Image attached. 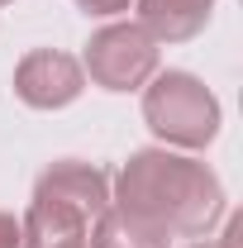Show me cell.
Returning a JSON list of instances; mask_svg holds the SVG:
<instances>
[{
    "label": "cell",
    "instance_id": "cell-1",
    "mask_svg": "<svg viewBox=\"0 0 243 248\" xmlns=\"http://www.w3.org/2000/svg\"><path fill=\"white\" fill-rule=\"evenodd\" d=\"M110 205L138 215L167 239H205L224 219V186L200 157L177 148H138L110 182Z\"/></svg>",
    "mask_w": 243,
    "mask_h": 248
},
{
    "label": "cell",
    "instance_id": "cell-2",
    "mask_svg": "<svg viewBox=\"0 0 243 248\" xmlns=\"http://www.w3.org/2000/svg\"><path fill=\"white\" fill-rule=\"evenodd\" d=\"M143 120L162 139V148L196 153V148L214 143V134L224 124V110H219L214 91L200 77H191V72H152L148 86H143Z\"/></svg>",
    "mask_w": 243,
    "mask_h": 248
},
{
    "label": "cell",
    "instance_id": "cell-3",
    "mask_svg": "<svg viewBox=\"0 0 243 248\" xmlns=\"http://www.w3.org/2000/svg\"><path fill=\"white\" fill-rule=\"evenodd\" d=\"M157 62H162V48L152 43L148 33L138 29L134 19H115V24L91 33L81 72L100 91H143L148 77L157 72Z\"/></svg>",
    "mask_w": 243,
    "mask_h": 248
},
{
    "label": "cell",
    "instance_id": "cell-4",
    "mask_svg": "<svg viewBox=\"0 0 243 248\" xmlns=\"http://www.w3.org/2000/svg\"><path fill=\"white\" fill-rule=\"evenodd\" d=\"M81 91H86L81 58H72L62 48H33L15 67V95L29 110H62V105H72Z\"/></svg>",
    "mask_w": 243,
    "mask_h": 248
},
{
    "label": "cell",
    "instance_id": "cell-5",
    "mask_svg": "<svg viewBox=\"0 0 243 248\" xmlns=\"http://www.w3.org/2000/svg\"><path fill=\"white\" fill-rule=\"evenodd\" d=\"M33 201L58 205V210H72V215H81L91 224V219L110 205V172L95 167V162L62 157V162H53V167L33 182Z\"/></svg>",
    "mask_w": 243,
    "mask_h": 248
},
{
    "label": "cell",
    "instance_id": "cell-6",
    "mask_svg": "<svg viewBox=\"0 0 243 248\" xmlns=\"http://www.w3.org/2000/svg\"><path fill=\"white\" fill-rule=\"evenodd\" d=\"M134 10H138L134 24L162 48V43H186V38H196V33L210 24L214 0H134Z\"/></svg>",
    "mask_w": 243,
    "mask_h": 248
},
{
    "label": "cell",
    "instance_id": "cell-7",
    "mask_svg": "<svg viewBox=\"0 0 243 248\" xmlns=\"http://www.w3.org/2000/svg\"><path fill=\"white\" fill-rule=\"evenodd\" d=\"M91 248H172V239L162 229L143 224L138 215H129L120 205H105L100 215L91 219Z\"/></svg>",
    "mask_w": 243,
    "mask_h": 248
},
{
    "label": "cell",
    "instance_id": "cell-8",
    "mask_svg": "<svg viewBox=\"0 0 243 248\" xmlns=\"http://www.w3.org/2000/svg\"><path fill=\"white\" fill-rule=\"evenodd\" d=\"M86 15H95V19H110V15H124V10H134V0H76Z\"/></svg>",
    "mask_w": 243,
    "mask_h": 248
},
{
    "label": "cell",
    "instance_id": "cell-9",
    "mask_svg": "<svg viewBox=\"0 0 243 248\" xmlns=\"http://www.w3.org/2000/svg\"><path fill=\"white\" fill-rule=\"evenodd\" d=\"M0 248H19V219L0 210Z\"/></svg>",
    "mask_w": 243,
    "mask_h": 248
},
{
    "label": "cell",
    "instance_id": "cell-10",
    "mask_svg": "<svg viewBox=\"0 0 243 248\" xmlns=\"http://www.w3.org/2000/svg\"><path fill=\"white\" fill-rule=\"evenodd\" d=\"M191 248H219V244H210V239H200V244H191Z\"/></svg>",
    "mask_w": 243,
    "mask_h": 248
},
{
    "label": "cell",
    "instance_id": "cell-11",
    "mask_svg": "<svg viewBox=\"0 0 243 248\" xmlns=\"http://www.w3.org/2000/svg\"><path fill=\"white\" fill-rule=\"evenodd\" d=\"M72 248H91V239H86V244H72Z\"/></svg>",
    "mask_w": 243,
    "mask_h": 248
},
{
    "label": "cell",
    "instance_id": "cell-12",
    "mask_svg": "<svg viewBox=\"0 0 243 248\" xmlns=\"http://www.w3.org/2000/svg\"><path fill=\"white\" fill-rule=\"evenodd\" d=\"M0 5H10V0H0Z\"/></svg>",
    "mask_w": 243,
    "mask_h": 248
}]
</instances>
